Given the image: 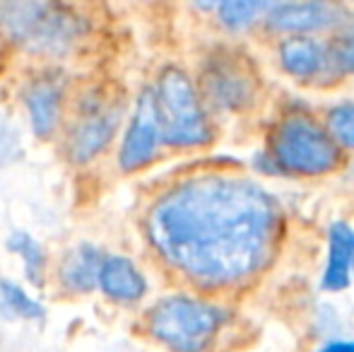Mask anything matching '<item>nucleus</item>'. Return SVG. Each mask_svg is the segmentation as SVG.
Listing matches in <instances>:
<instances>
[{
	"mask_svg": "<svg viewBox=\"0 0 354 352\" xmlns=\"http://www.w3.org/2000/svg\"><path fill=\"white\" fill-rule=\"evenodd\" d=\"M145 227L164 263L196 285L224 287L266 266L280 212L270 193L248 178L203 174L164 191Z\"/></svg>",
	"mask_w": 354,
	"mask_h": 352,
	"instance_id": "f257e3e1",
	"label": "nucleus"
},
{
	"mask_svg": "<svg viewBox=\"0 0 354 352\" xmlns=\"http://www.w3.org/2000/svg\"><path fill=\"white\" fill-rule=\"evenodd\" d=\"M224 324V311L205 299L169 295L147 314V328L171 352H207Z\"/></svg>",
	"mask_w": 354,
	"mask_h": 352,
	"instance_id": "f03ea898",
	"label": "nucleus"
},
{
	"mask_svg": "<svg viewBox=\"0 0 354 352\" xmlns=\"http://www.w3.org/2000/svg\"><path fill=\"white\" fill-rule=\"evenodd\" d=\"M162 142L169 147H198L212 140L210 123L198 92L178 68H167L154 89Z\"/></svg>",
	"mask_w": 354,
	"mask_h": 352,
	"instance_id": "7ed1b4c3",
	"label": "nucleus"
},
{
	"mask_svg": "<svg viewBox=\"0 0 354 352\" xmlns=\"http://www.w3.org/2000/svg\"><path fill=\"white\" fill-rule=\"evenodd\" d=\"M272 150L277 165L304 176L328 174L340 162L337 142L308 116H289L277 128Z\"/></svg>",
	"mask_w": 354,
	"mask_h": 352,
	"instance_id": "20e7f679",
	"label": "nucleus"
},
{
	"mask_svg": "<svg viewBox=\"0 0 354 352\" xmlns=\"http://www.w3.org/2000/svg\"><path fill=\"white\" fill-rule=\"evenodd\" d=\"M159 145H162V126H159L157 99H154V89H145L138 97L133 118L123 133L118 167L126 174L145 169L157 157Z\"/></svg>",
	"mask_w": 354,
	"mask_h": 352,
	"instance_id": "39448f33",
	"label": "nucleus"
},
{
	"mask_svg": "<svg viewBox=\"0 0 354 352\" xmlns=\"http://www.w3.org/2000/svg\"><path fill=\"white\" fill-rule=\"evenodd\" d=\"M118 123H121V109L99 106V104L84 109L66 138L68 160L73 165H89L113 142Z\"/></svg>",
	"mask_w": 354,
	"mask_h": 352,
	"instance_id": "423d86ee",
	"label": "nucleus"
},
{
	"mask_svg": "<svg viewBox=\"0 0 354 352\" xmlns=\"http://www.w3.org/2000/svg\"><path fill=\"white\" fill-rule=\"evenodd\" d=\"M347 19V10L340 0H297L282 3L268 12V24L275 32L308 34L337 27Z\"/></svg>",
	"mask_w": 354,
	"mask_h": 352,
	"instance_id": "0eeeda50",
	"label": "nucleus"
},
{
	"mask_svg": "<svg viewBox=\"0 0 354 352\" xmlns=\"http://www.w3.org/2000/svg\"><path fill=\"white\" fill-rule=\"evenodd\" d=\"M97 290H102V295L109 297L111 302L133 304V302H140L145 297L147 280H145L140 268L128 256L104 254L97 275Z\"/></svg>",
	"mask_w": 354,
	"mask_h": 352,
	"instance_id": "6e6552de",
	"label": "nucleus"
},
{
	"mask_svg": "<svg viewBox=\"0 0 354 352\" xmlns=\"http://www.w3.org/2000/svg\"><path fill=\"white\" fill-rule=\"evenodd\" d=\"M24 104H27L29 123L32 131L39 140H48L53 133L58 131L61 123V109H63V92L58 82L51 80H39L24 94Z\"/></svg>",
	"mask_w": 354,
	"mask_h": 352,
	"instance_id": "1a4fd4ad",
	"label": "nucleus"
},
{
	"mask_svg": "<svg viewBox=\"0 0 354 352\" xmlns=\"http://www.w3.org/2000/svg\"><path fill=\"white\" fill-rule=\"evenodd\" d=\"M104 251L94 244H77L58 268V280L71 295H89L97 290V275Z\"/></svg>",
	"mask_w": 354,
	"mask_h": 352,
	"instance_id": "9d476101",
	"label": "nucleus"
},
{
	"mask_svg": "<svg viewBox=\"0 0 354 352\" xmlns=\"http://www.w3.org/2000/svg\"><path fill=\"white\" fill-rule=\"evenodd\" d=\"M328 61H330V53L326 51V46L304 37V34L284 39L280 46L282 68L299 80H311V77L321 75L326 71Z\"/></svg>",
	"mask_w": 354,
	"mask_h": 352,
	"instance_id": "9b49d317",
	"label": "nucleus"
},
{
	"mask_svg": "<svg viewBox=\"0 0 354 352\" xmlns=\"http://www.w3.org/2000/svg\"><path fill=\"white\" fill-rule=\"evenodd\" d=\"M354 256V230L350 225L330 227V259H328L323 287L326 290H345L350 285V268Z\"/></svg>",
	"mask_w": 354,
	"mask_h": 352,
	"instance_id": "f8f14e48",
	"label": "nucleus"
},
{
	"mask_svg": "<svg viewBox=\"0 0 354 352\" xmlns=\"http://www.w3.org/2000/svg\"><path fill=\"white\" fill-rule=\"evenodd\" d=\"M207 92H210L212 102L222 109H236L243 106L251 97V85L239 71H232L229 66L212 68L210 75L205 77Z\"/></svg>",
	"mask_w": 354,
	"mask_h": 352,
	"instance_id": "ddd939ff",
	"label": "nucleus"
},
{
	"mask_svg": "<svg viewBox=\"0 0 354 352\" xmlns=\"http://www.w3.org/2000/svg\"><path fill=\"white\" fill-rule=\"evenodd\" d=\"M287 0H219L217 15L227 29H246Z\"/></svg>",
	"mask_w": 354,
	"mask_h": 352,
	"instance_id": "4468645a",
	"label": "nucleus"
},
{
	"mask_svg": "<svg viewBox=\"0 0 354 352\" xmlns=\"http://www.w3.org/2000/svg\"><path fill=\"white\" fill-rule=\"evenodd\" d=\"M0 316L15 321H39L44 319V306L29 297L22 285L0 277Z\"/></svg>",
	"mask_w": 354,
	"mask_h": 352,
	"instance_id": "2eb2a0df",
	"label": "nucleus"
},
{
	"mask_svg": "<svg viewBox=\"0 0 354 352\" xmlns=\"http://www.w3.org/2000/svg\"><path fill=\"white\" fill-rule=\"evenodd\" d=\"M8 249L19 256L27 280L32 285L41 287L44 270H46V251H44V246L32 234H27V232H15L8 239Z\"/></svg>",
	"mask_w": 354,
	"mask_h": 352,
	"instance_id": "dca6fc26",
	"label": "nucleus"
},
{
	"mask_svg": "<svg viewBox=\"0 0 354 352\" xmlns=\"http://www.w3.org/2000/svg\"><path fill=\"white\" fill-rule=\"evenodd\" d=\"M330 138L342 147H354V104H342L328 113Z\"/></svg>",
	"mask_w": 354,
	"mask_h": 352,
	"instance_id": "f3484780",
	"label": "nucleus"
},
{
	"mask_svg": "<svg viewBox=\"0 0 354 352\" xmlns=\"http://www.w3.org/2000/svg\"><path fill=\"white\" fill-rule=\"evenodd\" d=\"M333 56L337 58V63H342L345 68L354 71V37L347 39V41L342 44L340 48H337V53H333Z\"/></svg>",
	"mask_w": 354,
	"mask_h": 352,
	"instance_id": "a211bd4d",
	"label": "nucleus"
},
{
	"mask_svg": "<svg viewBox=\"0 0 354 352\" xmlns=\"http://www.w3.org/2000/svg\"><path fill=\"white\" fill-rule=\"evenodd\" d=\"M318 352H354V343H330Z\"/></svg>",
	"mask_w": 354,
	"mask_h": 352,
	"instance_id": "6ab92c4d",
	"label": "nucleus"
},
{
	"mask_svg": "<svg viewBox=\"0 0 354 352\" xmlns=\"http://www.w3.org/2000/svg\"><path fill=\"white\" fill-rule=\"evenodd\" d=\"M196 3L198 10H203V12H210V10H217L219 0H193Z\"/></svg>",
	"mask_w": 354,
	"mask_h": 352,
	"instance_id": "aec40b11",
	"label": "nucleus"
},
{
	"mask_svg": "<svg viewBox=\"0 0 354 352\" xmlns=\"http://www.w3.org/2000/svg\"><path fill=\"white\" fill-rule=\"evenodd\" d=\"M350 27H352V37H354V17L350 19Z\"/></svg>",
	"mask_w": 354,
	"mask_h": 352,
	"instance_id": "412c9836",
	"label": "nucleus"
},
{
	"mask_svg": "<svg viewBox=\"0 0 354 352\" xmlns=\"http://www.w3.org/2000/svg\"><path fill=\"white\" fill-rule=\"evenodd\" d=\"M352 268H354V256H352Z\"/></svg>",
	"mask_w": 354,
	"mask_h": 352,
	"instance_id": "4be33fe9",
	"label": "nucleus"
}]
</instances>
